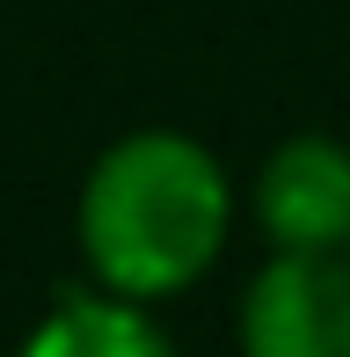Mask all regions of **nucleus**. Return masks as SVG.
Masks as SVG:
<instances>
[{
    "label": "nucleus",
    "mask_w": 350,
    "mask_h": 357,
    "mask_svg": "<svg viewBox=\"0 0 350 357\" xmlns=\"http://www.w3.org/2000/svg\"><path fill=\"white\" fill-rule=\"evenodd\" d=\"M234 175L197 132L139 124L88 160L73 197V248L88 284L161 306L197 291L234 234Z\"/></svg>",
    "instance_id": "f257e3e1"
},
{
    "label": "nucleus",
    "mask_w": 350,
    "mask_h": 357,
    "mask_svg": "<svg viewBox=\"0 0 350 357\" xmlns=\"http://www.w3.org/2000/svg\"><path fill=\"white\" fill-rule=\"evenodd\" d=\"M15 357H183V350L153 321V306L124 299V291H102V284H81L22 335Z\"/></svg>",
    "instance_id": "20e7f679"
},
{
    "label": "nucleus",
    "mask_w": 350,
    "mask_h": 357,
    "mask_svg": "<svg viewBox=\"0 0 350 357\" xmlns=\"http://www.w3.org/2000/svg\"><path fill=\"white\" fill-rule=\"evenodd\" d=\"M248 219L270 248H350V146L328 132L270 146L248 183Z\"/></svg>",
    "instance_id": "7ed1b4c3"
},
{
    "label": "nucleus",
    "mask_w": 350,
    "mask_h": 357,
    "mask_svg": "<svg viewBox=\"0 0 350 357\" xmlns=\"http://www.w3.org/2000/svg\"><path fill=\"white\" fill-rule=\"evenodd\" d=\"M241 357H350V248H270L234 306Z\"/></svg>",
    "instance_id": "f03ea898"
}]
</instances>
